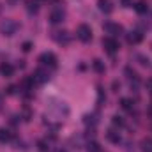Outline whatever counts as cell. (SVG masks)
<instances>
[{
  "mask_svg": "<svg viewBox=\"0 0 152 152\" xmlns=\"http://www.w3.org/2000/svg\"><path fill=\"white\" fill-rule=\"evenodd\" d=\"M113 88H115V92H118V88H120V83H117V81H113Z\"/></svg>",
  "mask_w": 152,
  "mask_h": 152,
  "instance_id": "obj_27",
  "label": "cell"
},
{
  "mask_svg": "<svg viewBox=\"0 0 152 152\" xmlns=\"http://www.w3.org/2000/svg\"><path fill=\"white\" fill-rule=\"evenodd\" d=\"M57 152H66V151H62V149H60V151H57Z\"/></svg>",
  "mask_w": 152,
  "mask_h": 152,
  "instance_id": "obj_28",
  "label": "cell"
},
{
  "mask_svg": "<svg viewBox=\"0 0 152 152\" xmlns=\"http://www.w3.org/2000/svg\"><path fill=\"white\" fill-rule=\"evenodd\" d=\"M39 62H41L42 66H46V67H57V57H55V53H51V51L42 53V55L39 57Z\"/></svg>",
  "mask_w": 152,
  "mask_h": 152,
  "instance_id": "obj_3",
  "label": "cell"
},
{
  "mask_svg": "<svg viewBox=\"0 0 152 152\" xmlns=\"http://www.w3.org/2000/svg\"><path fill=\"white\" fill-rule=\"evenodd\" d=\"M16 30H18V23H16L14 20H4V21L0 23V32H2L4 36H14Z\"/></svg>",
  "mask_w": 152,
  "mask_h": 152,
  "instance_id": "obj_1",
  "label": "cell"
},
{
  "mask_svg": "<svg viewBox=\"0 0 152 152\" xmlns=\"http://www.w3.org/2000/svg\"><path fill=\"white\" fill-rule=\"evenodd\" d=\"M32 78H34L36 83H46V81L50 80V75H48V71H44V69H37Z\"/></svg>",
  "mask_w": 152,
  "mask_h": 152,
  "instance_id": "obj_7",
  "label": "cell"
},
{
  "mask_svg": "<svg viewBox=\"0 0 152 152\" xmlns=\"http://www.w3.org/2000/svg\"><path fill=\"white\" fill-rule=\"evenodd\" d=\"M140 145H142V151L143 152H152V140L151 138H143Z\"/></svg>",
  "mask_w": 152,
  "mask_h": 152,
  "instance_id": "obj_17",
  "label": "cell"
},
{
  "mask_svg": "<svg viewBox=\"0 0 152 152\" xmlns=\"http://www.w3.org/2000/svg\"><path fill=\"white\" fill-rule=\"evenodd\" d=\"M87 152H101V145L97 142H88L87 143Z\"/></svg>",
  "mask_w": 152,
  "mask_h": 152,
  "instance_id": "obj_18",
  "label": "cell"
},
{
  "mask_svg": "<svg viewBox=\"0 0 152 152\" xmlns=\"http://www.w3.org/2000/svg\"><path fill=\"white\" fill-rule=\"evenodd\" d=\"M147 115L152 117V103H149V106H147Z\"/></svg>",
  "mask_w": 152,
  "mask_h": 152,
  "instance_id": "obj_26",
  "label": "cell"
},
{
  "mask_svg": "<svg viewBox=\"0 0 152 152\" xmlns=\"http://www.w3.org/2000/svg\"><path fill=\"white\" fill-rule=\"evenodd\" d=\"M0 75L5 76V78H11V76L14 75V67L9 62H2L0 64Z\"/></svg>",
  "mask_w": 152,
  "mask_h": 152,
  "instance_id": "obj_8",
  "label": "cell"
},
{
  "mask_svg": "<svg viewBox=\"0 0 152 152\" xmlns=\"http://www.w3.org/2000/svg\"><path fill=\"white\" fill-rule=\"evenodd\" d=\"M106 136H108V140H110L112 143H118V142H120V134H118L115 129H110V131L106 133Z\"/></svg>",
  "mask_w": 152,
  "mask_h": 152,
  "instance_id": "obj_12",
  "label": "cell"
},
{
  "mask_svg": "<svg viewBox=\"0 0 152 152\" xmlns=\"http://www.w3.org/2000/svg\"><path fill=\"white\" fill-rule=\"evenodd\" d=\"M145 87H147V90H149V94L152 96V78H151V80H147V83H145Z\"/></svg>",
  "mask_w": 152,
  "mask_h": 152,
  "instance_id": "obj_24",
  "label": "cell"
},
{
  "mask_svg": "<svg viewBox=\"0 0 152 152\" xmlns=\"http://www.w3.org/2000/svg\"><path fill=\"white\" fill-rule=\"evenodd\" d=\"M21 50H23L25 53H28V51L32 50V42H28V41H27V42H23V46H21Z\"/></svg>",
  "mask_w": 152,
  "mask_h": 152,
  "instance_id": "obj_23",
  "label": "cell"
},
{
  "mask_svg": "<svg viewBox=\"0 0 152 152\" xmlns=\"http://www.w3.org/2000/svg\"><path fill=\"white\" fill-rule=\"evenodd\" d=\"M64 18H66V14H64V11H62L60 7L53 9L51 14H50V21H51V23H60V21H64Z\"/></svg>",
  "mask_w": 152,
  "mask_h": 152,
  "instance_id": "obj_5",
  "label": "cell"
},
{
  "mask_svg": "<svg viewBox=\"0 0 152 152\" xmlns=\"http://www.w3.org/2000/svg\"><path fill=\"white\" fill-rule=\"evenodd\" d=\"M76 37L80 39L81 42H88L90 39H92V28L88 27V25H80L78 28H76Z\"/></svg>",
  "mask_w": 152,
  "mask_h": 152,
  "instance_id": "obj_2",
  "label": "cell"
},
{
  "mask_svg": "<svg viewBox=\"0 0 152 152\" xmlns=\"http://www.w3.org/2000/svg\"><path fill=\"white\" fill-rule=\"evenodd\" d=\"M134 9H136V12L145 14V12L149 11V5H147V2H145V0H138V2L134 4Z\"/></svg>",
  "mask_w": 152,
  "mask_h": 152,
  "instance_id": "obj_11",
  "label": "cell"
},
{
  "mask_svg": "<svg viewBox=\"0 0 152 152\" xmlns=\"http://www.w3.org/2000/svg\"><path fill=\"white\" fill-rule=\"evenodd\" d=\"M14 92H16V87H14V85H11V87L7 88V94H14Z\"/></svg>",
  "mask_w": 152,
  "mask_h": 152,
  "instance_id": "obj_25",
  "label": "cell"
},
{
  "mask_svg": "<svg viewBox=\"0 0 152 152\" xmlns=\"http://www.w3.org/2000/svg\"><path fill=\"white\" fill-rule=\"evenodd\" d=\"M103 46H104V50H106L110 55H113L115 51L118 50V42H117V39H113V37H104L103 39Z\"/></svg>",
  "mask_w": 152,
  "mask_h": 152,
  "instance_id": "obj_4",
  "label": "cell"
},
{
  "mask_svg": "<svg viewBox=\"0 0 152 152\" xmlns=\"http://www.w3.org/2000/svg\"><path fill=\"white\" fill-rule=\"evenodd\" d=\"M120 106H122L124 110H127V112H133V108H134V103H133L131 99H127V97H124V99L120 101Z\"/></svg>",
  "mask_w": 152,
  "mask_h": 152,
  "instance_id": "obj_14",
  "label": "cell"
},
{
  "mask_svg": "<svg viewBox=\"0 0 152 152\" xmlns=\"http://www.w3.org/2000/svg\"><path fill=\"white\" fill-rule=\"evenodd\" d=\"M27 11H28L30 14H32V12L36 14V12H37V11H39L37 0H28V2H27Z\"/></svg>",
  "mask_w": 152,
  "mask_h": 152,
  "instance_id": "obj_16",
  "label": "cell"
},
{
  "mask_svg": "<svg viewBox=\"0 0 152 152\" xmlns=\"http://www.w3.org/2000/svg\"><path fill=\"white\" fill-rule=\"evenodd\" d=\"M142 41H143V34L140 30H133V32L127 34V42L129 44H140Z\"/></svg>",
  "mask_w": 152,
  "mask_h": 152,
  "instance_id": "obj_6",
  "label": "cell"
},
{
  "mask_svg": "<svg viewBox=\"0 0 152 152\" xmlns=\"http://www.w3.org/2000/svg\"><path fill=\"white\" fill-rule=\"evenodd\" d=\"M112 122H113V126H118V127L124 126V120H122V117H118V115H115L113 118H112Z\"/></svg>",
  "mask_w": 152,
  "mask_h": 152,
  "instance_id": "obj_22",
  "label": "cell"
},
{
  "mask_svg": "<svg viewBox=\"0 0 152 152\" xmlns=\"http://www.w3.org/2000/svg\"><path fill=\"white\" fill-rule=\"evenodd\" d=\"M97 5L104 14H110L113 11V2L112 0H97Z\"/></svg>",
  "mask_w": 152,
  "mask_h": 152,
  "instance_id": "obj_9",
  "label": "cell"
},
{
  "mask_svg": "<svg viewBox=\"0 0 152 152\" xmlns=\"http://www.w3.org/2000/svg\"><path fill=\"white\" fill-rule=\"evenodd\" d=\"M37 2H46V0H37Z\"/></svg>",
  "mask_w": 152,
  "mask_h": 152,
  "instance_id": "obj_30",
  "label": "cell"
},
{
  "mask_svg": "<svg viewBox=\"0 0 152 152\" xmlns=\"http://www.w3.org/2000/svg\"><path fill=\"white\" fill-rule=\"evenodd\" d=\"M37 147H39V151H41V152H48V151H50V143H48L46 140H39Z\"/></svg>",
  "mask_w": 152,
  "mask_h": 152,
  "instance_id": "obj_21",
  "label": "cell"
},
{
  "mask_svg": "<svg viewBox=\"0 0 152 152\" xmlns=\"http://www.w3.org/2000/svg\"><path fill=\"white\" fill-rule=\"evenodd\" d=\"M12 140V133L7 131V129H0V142H11Z\"/></svg>",
  "mask_w": 152,
  "mask_h": 152,
  "instance_id": "obj_15",
  "label": "cell"
},
{
  "mask_svg": "<svg viewBox=\"0 0 152 152\" xmlns=\"http://www.w3.org/2000/svg\"><path fill=\"white\" fill-rule=\"evenodd\" d=\"M92 67H94V71H96V73H99V75H103V73H104V64H103L99 58H96V60L92 62Z\"/></svg>",
  "mask_w": 152,
  "mask_h": 152,
  "instance_id": "obj_13",
  "label": "cell"
},
{
  "mask_svg": "<svg viewBox=\"0 0 152 152\" xmlns=\"http://www.w3.org/2000/svg\"><path fill=\"white\" fill-rule=\"evenodd\" d=\"M104 30H106L108 34H112V36H117V34H120V32H122V27H120V25H117V23L108 21V23H104Z\"/></svg>",
  "mask_w": 152,
  "mask_h": 152,
  "instance_id": "obj_10",
  "label": "cell"
},
{
  "mask_svg": "<svg viewBox=\"0 0 152 152\" xmlns=\"http://www.w3.org/2000/svg\"><path fill=\"white\" fill-rule=\"evenodd\" d=\"M0 12H2V4H0Z\"/></svg>",
  "mask_w": 152,
  "mask_h": 152,
  "instance_id": "obj_29",
  "label": "cell"
},
{
  "mask_svg": "<svg viewBox=\"0 0 152 152\" xmlns=\"http://www.w3.org/2000/svg\"><path fill=\"white\" fill-rule=\"evenodd\" d=\"M57 36H55V39L58 41V42H69V36H67V32H55Z\"/></svg>",
  "mask_w": 152,
  "mask_h": 152,
  "instance_id": "obj_19",
  "label": "cell"
},
{
  "mask_svg": "<svg viewBox=\"0 0 152 152\" xmlns=\"http://www.w3.org/2000/svg\"><path fill=\"white\" fill-rule=\"evenodd\" d=\"M83 122H85L87 126H92V127L97 124V120H96V115H85V117H83Z\"/></svg>",
  "mask_w": 152,
  "mask_h": 152,
  "instance_id": "obj_20",
  "label": "cell"
}]
</instances>
